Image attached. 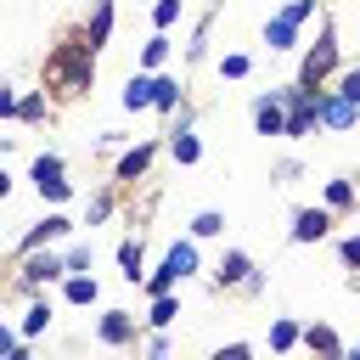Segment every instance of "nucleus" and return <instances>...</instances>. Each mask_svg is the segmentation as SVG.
<instances>
[{
  "label": "nucleus",
  "instance_id": "nucleus-1",
  "mask_svg": "<svg viewBox=\"0 0 360 360\" xmlns=\"http://www.w3.org/2000/svg\"><path fill=\"white\" fill-rule=\"evenodd\" d=\"M90 51H96V45H84V39H68V45L51 56V79H62L68 90H90V79H96V62H90Z\"/></svg>",
  "mask_w": 360,
  "mask_h": 360
},
{
  "label": "nucleus",
  "instance_id": "nucleus-2",
  "mask_svg": "<svg viewBox=\"0 0 360 360\" xmlns=\"http://www.w3.org/2000/svg\"><path fill=\"white\" fill-rule=\"evenodd\" d=\"M191 270H197L191 242H174V248H169V259H163V270L152 276V292H169V281H180V276H191Z\"/></svg>",
  "mask_w": 360,
  "mask_h": 360
},
{
  "label": "nucleus",
  "instance_id": "nucleus-3",
  "mask_svg": "<svg viewBox=\"0 0 360 360\" xmlns=\"http://www.w3.org/2000/svg\"><path fill=\"white\" fill-rule=\"evenodd\" d=\"M332 62H338V45H332V28H326V34H321V45L304 56V79H298V84H309V90H315V84L332 73Z\"/></svg>",
  "mask_w": 360,
  "mask_h": 360
},
{
  "label": "nucleus",
  "instance_id": "nucleus-4",
  "mask_svg": "<svg viewBox=\"0 0 360 360\" xmlns=\"http://www.w3.org/2000/svg\"><path fill=\"white\" fill-rule=\"evenodd\" d=\"M34 186H39L45 197H68V180H62V163H56V158H39V163H34Z\"/></svg>",
  "mask_w": 360,
  "mask_h": 360
},
{
  "label": "nucleus",
  "instance_id": "nucleus-5",
  "mask_svg": "<svg viewBox=\"0 0 360 360\" xmlns=\"http://www.w3.org/2000/svg\"><path fill=\"white\" fill-rule=\"evenodd\" d=\"M326 225H332V219H326L321 208H304L298 225H292V236H298V242H315V236H326Z\"/></svg>",
  "mask_w": 360,
  "mask_h": 360
},
{
  "label": "nucleus",
  "instance_id": "nucleus-6",
  "mask_svg": "<svg viewBox=\"0 0 360 360\" xmlns=\"http://www.w3.org/2000/svg\"><path fill=\"white\" fill-rule=\"evenodd\" d=\"M253 124H259L264 135H287V118H281L276 101H259V107H253Z\"/></svg>",
  "mask_w": 360,
  "mask_h": 360
},
{
  "label": "nucleus",
  "instance_id": "nucleus-7",
  "mask_svg": "<svg viewBox=\"0 0 360 360\" xmlns=\"http://www.w3.org/2000/svg\"><path fill=\"white\" fill-rule=\"evenodd\" d=\"M292 28H298V22H292V17L281 11V17H276V22L264 28V39H270V51H287V45H292Z\"/></svg>",
  "mask_w": 360,
  "mask_h": 360
},
{
  "label": "nucleus",
  "instance_id": "nucleus-8",
  "mask_svg": "<svg viewBox=\"0 0 360 360\" xmlns=\"http://www.w3.org/2000/svg\"><path fill=\"white\" fill-rule=\"evenodd\" d=\"M321 118L343 129V124H354V101H349V96H338V101H321Z\"/></svg>",
  "mask_w": 360,
  "mask_h": 360
},
{
  "label": "nucleus",
  "instance_id": "nucleus-9",
  "mask_svg": "<svg viewBox=\"0 0 360 360\" xmlns=\"http://www.w3.org/2000/svg\"><path fill=\"white\" fill-rule=\"evenodd\" d=\"M101 338H107V343H124V338H129V315H124V309H112V315L101 321Z\"/></svg>",
  "mask_w": 360,
  "mask_h": 360
},
{
  "label": "nucleus",
  "instance_id": "nucleus-10",
  "mask_svg": "<svg viewBox=\"0 0 360 360\" xmlns=\"http://www.w3.org/2000/svg\"><path fill=\"white\" fill-rule=\"evenodd\" d=\"M146 158H152V146H135V152H129V158L118 163V180H135V174L146 169Z\"/></svg>",
  "mask_w": 360,
  "mask_h": 360
},
{
  "label": "nucleus",
  "instance_id": "nucleus-11",
  "mask_svg": "<svg viewBox=\"0 0 360 360\" xmlns=\"http://www.w3.org/2000/svg\"><path fill=\"white\" fill-rule=\"evenodd\" d=\"M56 270H68V264H56V259L45 253V259H28V270H22V276H28V281H51Z\"/></svg>",
  "mask_w": 360,
  "mask_h": 360
},
{
  "label": "nucleus",
  "instance_id": "nucleus-12",
  "mask_svg": "<svg viewBox=\"0 0 360 360\" xmlns=\"http://www.w3.org/2000/svg\"><path fill=\"white\" fill-rule=\"evenodd\" d=\"M107 28H112V6L101 0V6H96V22H90V45H101V39H107Z\"/></svg>",
  "mask_w": 360,
  "mask_h": 360
},
{
  "label": "nucleus",
  "instance_id": "nucleus-13",
  "mask_svg": "<svg viewBox=\"0 0 360 360\" xmlns=\"http://www.w3.org/2000/svg\"><path fill=\"white\" fill-rule=\"evenodd\" d=\"M152 101V79H129V90H124V107H146Z\"/></svg>",
  "mask_w": 360,
  "mask_h": 360
},
{
  "label": "nucleus",
  "instance_id": "nucleus-14",
  "mask_svg": "<svg viewBox=\"0 0 360 360\" xmlns=\"http://www.w3.org/2000/svg\"><path fill=\"white\" fill-rule=\"evenodd\" d=\"M118 264H124V276L135 281V276H141V242H124V248H118Z\"/></svg>",
  "mask_w": 360,
  "mask_h": 360
},
{
  "label": "nucleus",
  "instance_id": "nucleus-15",
  "mask_svg": "<svg viewBox=\"0 0 360 360\" xmlns=\"http://www.w3.org/2000/svg\"><path fill=\"white\" fill-rule=\"evenodd\" d=\"M219 281H248V259H242V253H225V264H219Z\"/></svg>",
  "mask_w": 360,
  "mask_h": 360
},
{
  "label": "nucleus",
  "instance_id": "nucleus-16",
  "mask_svg": "<svg viewBox=\"0 0 360 360\" xmlns=\"http://www.w3.org/2000/svg\"><path fill=\"white\" fill-rule=\"evenodd\" d=\"M68 298H73V304H90V298H96V281H90V276H73V281H68Z\"/></svg>",
  "mask_w": 360,
  "mask_h": 360
},
{
  "label": "nucleus",
  "instance_id": "nucleus-17",
  "mask_svg": "<svg viewBox=\"0 0 360 360\" xmlns=\"http://www.w3.org/2000/svg\"><path fill=\"white\" fill-rule=\"evenodd\" d=\"M152 101L158 107H174V79H152Z\"/></svg>",
  "mask_w": 360,
  "mask_h": 360
},
{
  "label": "nucleus",
  "instance_id": "nucleus-18",
  "mask_svg": "<svg viewBox=\"0 0 360 360\" xmlns=\"http://www.w3.org/2000/svg\"><path fill=\"white\" fill-rule=\"evenodd\" d=\"M349 197H354V186H349V180H332V186H326V202H332V208H343Z\"/></svg>",
  "mask_w": 360,
  "mask_h": 360
},
{
  "label": "nucleus",
  "instance_id": "nucleus-19",
  "mask_svg": "<svg viewBox=\"0 0 360 360\" xmlns=\"http://www.w3.org/2000/svg\"><path fill=\"white\" fill-rule=\"evenodd\" d=\"M152 17H158V28H169V22L180 17V0H158V6H152Z\"/></svg>",
  "mask_w": 360,
  "mask_h": 360
},
{
  "label": "nucleus",
  "instance_id": "nucleus-20",
  "mask_svg": "<svg viewBox=\"0 0 360 360\" xmlns=\"http://www.w3.org/2000/svg\"><path fill=\"white\" fill-rule=\"evenodd\" d=\"M174 158H180V163H197V141H191V135H174Z\"/></svg>",
  "mask_w": 360,
  "mask_h": 360
},
{
  "label": "nucleus",
  "instance_id": "nucleus-21",
  "mask_svg": "<svg viewBox=\"0 0 360 360\" xmlns=\"http://www.w3.org/2000/svg\"><path fill=\"white\" fill-rule=\"evenodd\" d=\"M309 349H326V354H332V349H338V338H332L326 326H309Z\"/></svg>",
  "mask_w": 360,
  "mask_h": 360
},
{
  "label": "nucleus",
  "instance_id": "nucleus-22",
  "mask_svg": "<svg viewBox=\"0 0 360 360\" xmlns=\"http://www.w3.org/2000/svg\"><path fill=\"white\" fill-rule=\"evenodd\" d=\"M191 231H197V236H214V231H219V214H197Z\"/></svg>",
  "mask_w": 360,
  "mask_h": 360
},
{
  "label": "nucleus",
  "instance_id": "nucleus-23",
  "mask_svg": "<svg viewBox=\"0 0 360 360\" xmlns=\"http://www.w3.org/2000/svg\"><path fill=\"white\" fill-rule=\"evenodd\" d=\"M292 338H298V326H292V321H281V326H276V332H270V343H276V349H287V343H292Z\"/></svg>",
  "mask_w": 360,
  "mask_h": 360
},
{
  "label": "nucleus",
  "instance_id": "nucleus-24",
  "mask_svg": "<svg viewBox=\"0 0 360 360\" xmlns=\"http://www.w3.org/2000/svg\"><path fill=\"white\" fill-rule=\"evenodd\" d=\"M163 51H169V39H163V34H158V39H152V45H146V68H158V62H163Z\"/></svg>",
  "mask_w": 360,
  "mask_h": 360
},
{
  "label": "nucleus",
  "instance_id": "nucleus-25",
  "mask_svg": "<svg viewBox=\"0 0 360 360\" xmlns=\"http://www.w3.org/2000/svg\"><path fill=\"white\" fill-rule=\"evenodd\" d=\"M45 321H51V309H45V304H39V309H28V321H22V326H28V332H39V326H45Z\"/></svg>",
  "mask_w": 360,
  "mask_h": 360
},
{
  "label": "nucleus",
  "instance_id": "nucleus-26",
  "mask_svg": "<svg viewBox=\"0 0 360 360\" xmlns=\"http://www.w3.org/2000/svg\"><path fill=\"white\" fill-rule=\"evenodd\" d=\"M343 96H349V101L360 107V73H349V79H343Z\"/></svg>",
  "mask_w": 360,
  "mask_h": 360
},
{
  "label": "nucleus",
  "instance_id": "nucleus-27",
  "mask_svg": "<svg viewBox=\"0 0 360 360\" xmlns=\"http://www.w3.org/2000/svg\"><path fill=\"white\" fill-rule=\"evenodd\" d=\"M343 259H349V264H360V236H349V242H343Z\"/></svg>",
  "mask_w": 360,
  "mask_h": 360
},
{
  "label": "nucleus",
  "instance_id": "nucleus-28",
  "mask_svg": "<svg viewBox=\"0 0 360 360\" xmlns=\"http://www.w3.org/2000/svg\"><path fill=\"white\" fill-rule=\"evenodd\" d=\"M11 349H17V343H11V332L0 326V354H11Z\"/></svg>",
  "mask_w": 360,
  "mask_h": 360
},
{
  "label": "nucleus",
  "instance_id": "nucleus-29",
  "mask_svg": "<svg viewBox=\"0 0 360 360\" xmlns=\"http://www.w3.org/2000/svg\"><path fill=\"white\" fill-rule=\"evenodd\" d=\"M6 186H11V180H6V174H0V197H6Z\"/></svg>",
  "mask_w": 360,
  "mask_h": 360
}]
</instances>
